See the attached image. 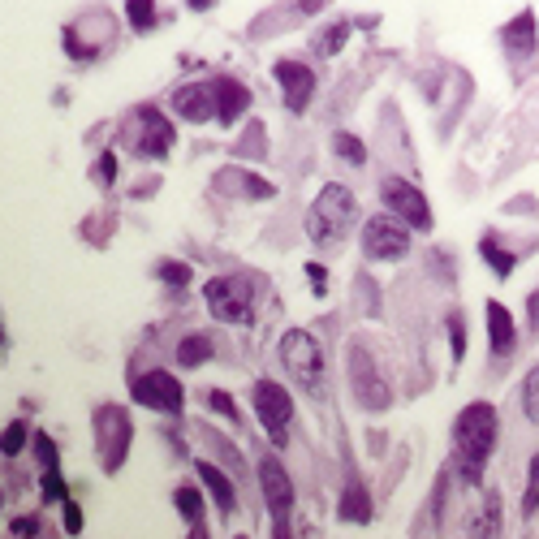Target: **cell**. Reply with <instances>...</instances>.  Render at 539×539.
<instances>
[{"instance_id":"obj_8","label":"cell","mask_w":539,"mask_h":539,"mask_svg":"<svg viewBox=\"0 0 539 539\" xmlns=\"http://www.w3.org/2000/svg\"><path fill=\"white\" fill-rule=\"evenodd\" d=\"M259 483H264V501H268V514H272V531L285 535L289 531V509H294V488H289V475L276 458L259 462Z\"/></svg>"},{"instance_id":"obj_6","label":"cell","mask_w":539,"mask_h":539,"mask_svg":"<svg viewBox=\"0 0 539 539\" xmlns=\"http://www.w3.org/2000/svg\"><path fill=\"white\" fill-rule=\"evenodd\" d=\"M255 410H259V423H264V432L276 449L289 440V419H294V402H289V393L281 384L272 380H259L255 384Z\"/></svg>"},{"instance_id":"obj_26","label":"cell","mask_w":539,"mask_h":539,"mask_svg":"<svg viewBox=\"0 0 539 539\" xmlns=\"http://www.w3.org/2000/svg\"><path fill=\"white\" fill-rule=\"evenodd\" d=\"M156 276H160V281H169L173 289H182V285L190 281V268H186V264H177V259H160V264H156Z\"/></svg>"},{"instance_id":"obj_22","label":"cell","mask_w":539,"mask_h":539,"mask_svg":"<svg viewBox=\"0 0 539 539\" xmlns=\"http://www.w3.org/2000/svg\"><path fill=\"white\" fill-rule=\"evenodd\" d=\"M126 9H130V26L138 35H147L156 26V0H126Z\"/></svg>"},{"instance_id":"obj_35","label":"cell","mask_w":539,"mask_h":539,"mask_svg":"<svg viewBox=\"0 0 539 539\" xmlns=\"http://www.w3.org/2000/svg\"><path fill=\"white\" fill-rule=\"evenodd\" d=\"M95 177H100V182H108V177H117V160H113V151H108V156L100 160V169H95Z\"/></svg>"},{"instance_id":"obj_39","label":"cell","mask_w":539,"mask_h":539,"mask_svg":"<svg viewBox=\"0 0 539 539\" xmlns=\"http://www.w3.org/2000/svg\"><path fill=\"white\" fill-rule=\"evenodd\" d=\"M207 5H212V0H190V9H207Z\"/></svg>"},{"instance_id":"obj_31","label":"cell","mask_w":539,"mask_h":539,"mask_svg":"<svg viewBox=\"0 0 539 539\" xmlns=\"http://www.w3.org/2000/svg\"><path fill=\"white\" fill-rule=\"evenodd\" d=\"M35 453H39V462H44V471L61 466V458H57V440H52V436H39V440H35Z\"/></svg>"},{"instance_id":"obj_5","label":"cell","mask_w":539,"mask_h":539,"mask_svg":"<svg viewBox=\"0 0 539 539\" xmlns=\"http://www.w3.org/2000/svg\"><path fill=\"white\" fill-rule=\"evenodd\" d=\"M130 414L121 406H104L100 414H95V445H100V462L104 471H121V462H126L130 453Z\"/></svg>"},{"instance_id":"obj_2","label":"cell","mask_w":539,"mask_h":539,"mask_svg":"<svg viewBox=\"0 0 539 539\" xmlns=\"http://www.w3.org/2000/svg\"><path fill=\"white\" fill-rule=\"evenodd\" d=\"M354 220H358V199L345 186L333 182V186H324L320 199L311 203V212H307V238L315 246H337L345 233L354 229Z\"/></svg>"},{"instance_id":"obj_3","label":"cell","mask_w":539,"mask_h":539,"mask_svg":"<svg viewBox=\"0 0 539 539\" xmlns=\"http://www.w3.org/2000/svg\"><path fill=\"white\" fill-rule=\"evenodd\" d=\"M281 363L289 367V376H294L302 389L324 397L328 393V371H324V350L315 345L311 333H302V328H294V333L281 337Z\"/></svg>"},{"instance_id":"obj_36","label":"cell","mask_w":539,"mask_h":539,"mask_svg":"<svg viewBox=\"0 0 539 539\" xmlns=\"http://www.w3.org/2000/svg\"><path fill=\"white\" fill-rule=\"evenodd\" d=\"M9 531H13V535H35V531H39V522H35V518H18Z\"/></svg>"},{"instance_id":"obj_25","label":"cell","mask_w":539,"mask_h":539,"mask_svg":"<svg viewBox=\"0 0 539 539\" xmlns=\"http://www.w3.org/2000/svg\"><path fill=\"white\" fill-rule=\"evenodd\" d=\"M522 410H527L531 423H539V367L527 376V384H522Z\"/></svg>"},{"instance_id":"obj_16","label":"cell","mask_w":539,"mask_h":539,"mask_svg":"<svg viewBox=\"0 0 539 539\" xmlns=\"http://www.w3.org/2000/svg\"><path fill=\"white\" fill-rule=\"evenodd\" d=\"M501 44H505V52L509 57H531L535 52V13L527 9V13H518L514 22H505L501 26Z\"/></svg>"},{"instance_id":"obj_34","label":"cell","mask_w":539,"mask_h":539,"mask_svg":"<svg viewBox=\"0 0 539 539\" xmlns=\"http://www.w3.org/2000/svg\"><path fill=\"white\" fill-rule=\"evenodd\" d=\"M65 531H69V535H78V531H82V514H78V505H74V501H65Z\"/></svg>"},{"instance_id":"obj_19","label":"cell","mask_w":539,"mask_h":539,"mask_svg":"<svg viewBox=\"0 0 539 539\" xmlns=\"http://www.w3.org/2000/svg\"><path fill=\"white\" fill-rule=\"evenodd\" d=\"M199 479L207 483V492L216 496V505L225 509V514H233V505H238V496H233V483H229L225 475H220L212 462H199Z\"/></svg>"},{"instance_id":"obj_18","label":"cell","mask_w":539,"mask_h":539,"mask_svg":"<svg viewBox=\"0 0 539 539\" xmlns=\"http://www.w3.org/2000/svg\"><path fill=\"white\" fill-rule=\"evenodd\" d=\"M341 522H354V527H363V522H371V501H367V492H363V483H350L341 496Z\"/></svg>"},{"instance_id":"obj_27","label":"cell","mask_w":539,"mask_h":539,"mask_svg":"<svg viewBox=\"0 0 539 539\" xmlns=\"http://www.w3.org/2000/svg\"><path fill=\"white\" fill-rule=\"evenodd\" d=\"M449 350H453V358L462 363V354H466V324H462V311H449Z\"/></svg>"},{"instance_id":"obj_38","label":"cell","mask_w":539,"mask_h":539,"mask_svg":"<svg viewBox=\"0 0 539 539\" xmlns=\"http://www.w3.org/2000/svg\"><path fill=\"white\" fill-rule=\"evenodd\" d=\"M527 311H531V320H535V324H539V289H535V294H531V298H527Z\"/></svg>"},{"instance_id":"obj_9","label":"cell","mask_w":539,"mask_h":539,"mask_svg":"<svg viewBox=\"0 0 539 539\" xmlns=\"http://www.w3.org/2000/svg\"><path fill=\"white\" fill-rule=\"evenodd\" d=\"M134 402L147 406V410L177 414V410H182V402H186V389L169 376V371H147V376L134 380Z\"/></svg>"},{"instance_id":"obj_12","label":"cell","mask_w":539,"mask_h":539,"mask_svg":"<svg viewBox=\"0 0 539 539\" xmlns=\"http://www.w3.org/2000/svg\"><path fill=\"white\" fill-rule=\"evenodd\" d=\"M169 147H173V126L156 113V108H138L134 113V151L138 156H151V160H164Z\"/></svg>"},{"instance_id":"obj_15","label":"cell","mask_w":539,"mask_h":539,"mask_svg":"<svg viewBox=\"0 0 539 539\" xmlns=\"http://www.w3.org/2000/svg\"><path fill=\"white\" fill-rule=\"evenodd\" d=\"M246 104H251V91H246L238 78H216V117H220V126H233V121L246 113Z\"/></svg>"},{"instance_id":"obj_10","label":"cell","mask_w":539,"mask_h":539,"mask_svg":"<svg viewBox=\"0 0 539 539\" xmlns=\"http://www.w3.org/2000/svg\"><path fill=\"white\" fill-rule=\"evenodd\" d=\"M350 380L358 389V402H363L367 410L389 406V384L380 380V371H376V363H371V354L363 350V345H350Z\"/></svg>"},{"instance_id":"obj_29","label":"cell","mask_w":539,"mask_h":539,"mask_svg":"<svg viewBox=\"0 0 539 539\" xmlns=\"http://www.w3.org/2000/svg\"><path fill=\"white\" fill-rule=\"evenodd\" d=\"M535 509H539V453L531 458V483H527V496H522V514L531 518Z\"/></svg>"},{"instance_id":"obj_17","label":"cell","mask_w":539,"mask_h":539,"mask_svg":"<svg viewBox=\"0 0 539 539\" xmlns=\"http://www.w3.org/2000/svg\"><path fill=\"white\" fill-rule=\"evenodd\" d=\"M488 337H492V354L505 358L514 350V320H509V311L501 302H488Z\"/></svg>"},{"instance_id":"obj_24","label":"cell","mask_w":539,"mask_h":539,"mask_svg":"<svg viewBox=\"0 0 539 539\" xmlns=\"http://www.w3.org/2000/svg\"><path fill=\"white\" fill-rule=\"evenodd\" d=\"M333 151H337L345 164H363V160H367V151H363V143H358L354 134H337V138H333Z\"/></svg>"},{"instance_id":"obj_11","label":"cell","mask_w":539,"mask_h":539,"mask_svg":"<svg viewBox=\"0 0 539 539\" xmlns=\"http://www.w3.org/2000/svg\"><path fill=\"white\" fill-rule=\"evenodd\" d=\"M363 251H367V259H402L410 251V233L397 220L376 216L363 229Z\"/></svg>"},{"instance_id":"obj_23","label":"cell","mask_w":539,"mask_h":539,"mask_svg":"<svg viewBox=\"0 0 539 539\" xmlns=\"http://www.w3.org/2000/svg\"><path fill=\"white\" fill-rule=\"evenodd\" d=\"M345 35H350V22H337V26H328V31H324L320 39H315V52H320V57H333V52H341Z\"/></svg>"},{"instance_id":"obj_30","label":"cell","mask_w":539,"mask_h":539,"mask_svg":"<svg viewBox=\"0 0 539 539\" xmlns=\"http://www.w3.org/2000/svg\"><path fill=\"white\" fill-rule=\"evenodd\" d=\"M22 440H26V427H22V423H9L5 436H0V449H5V458H13V453L22 449Z\"/></svg>"},{"instance_id":"obj_33","label":"cell","mask_w":539,"mask_h":539,"mask_svg":"<svg viewBox=\"0 0 539 539\" xmlns=\"http://www.w3.org/2000/svg\"><path fill=\"white\" fill-rule=\"evenodd\" d=\"M207 406L220 410V414H225V419H238V406H233V397H229V393H220V389L207 393Z\"/></svg>"},{"instance_id":"obj_37","label":"cell","mask_w":539,"mask_h":539,"mask_svg":"<svg viewBox=\"0 0 539 539\" xmlns=\"http://www.w3.org/2000/svg\"><path fill=\"white\" fill-rule=\"evenodd\" d=\"M307 276L315 281V294H324V281H328V272H324L320 264H311V268H307Z\"/></svg>"},{"instance_id":"obj_13","label":"cell","mask_w":539,"mask_h":539,"mask_svg":"<svg viewBox=\"0 0 539 539\" xmlns=\"http://www.w3.org/2000/svg\"><path fill=\"white\" fill-rule=\"evenodd\" d=\"M276 82H281V95H285V108L289 113H302L315 95V74L302 61H281L276 65Z\"/></svg>"},{"instance_id":"obj_1","label":"cell","mask_w":539,"mask_h":539,"mask_svg":"<svg viewBox=\"0 0 539 539\" xmlns=\"http://www.w3.org/2000/svg\"><path fill=\"white\" fill-rule=\"evenodd\" d=\"M496 410L488 402H471L458 423H453V462H458V475L466 483L483 479V466H488L492 449H496Z\"/></svg>"},{"instance_id":"obj_4","label":"cell","mask_w":539,"mask_h":539,"mask_svg":"<svg viewBox=\"0 0 539 539\" xmlns=\"http://www.w3.org/2000/svg\"><path fill=\"white\" fill-rule=\"evenodd\" d=\"M207 307L216 311V320L251 324L255 285L246 281V276H216V281H207Z\"/></svg>"},{"instance_id":"obj_28","label":"cell","mask_w":539,"mask_h":539,"mask_svg":"<svg viewBox=\"0 0 539 539\" xmlns=\"http://www.w3.org/2000/svg\"><path fill=\"white\" fill-rule=\"evenodd\" d=\"M173 501H177V509H182V514L190 518V527H195V522H199V509H203L199 492H195V488H177V496H173Z\"/></svg>"},{"instance_id":"obj_32","label":"cell","mask_w":539,"mask_h":539,"mask_svg":"<svg viewBox=\"0 0 539 539\" xmlns=\"http://www.w3.org/2000/svg\"><path fill=\"white\" fill-rule=\"evenodd\" d=\"M44 501H65V483H61L57 466H52V471H44Z\"/></svg>"},{"instance_id":"obj_21","label":"cell","mask_w":539,"mask_h":539,"mask_svg":"<svg viewBox=\"0 0 539 539\" xmlns=\"http://www.w3.org/2000/svg\"><path fill=\"white\" fill-rule=\"evenodd\" d=\"M207 354H212V341H207L203 333L186 337L182 345H177V358H182V367H203V363H207Z\"/></svg>"},{"instance_id":"obj_20","label":"cell","mask_w":539,"mask_h":539,"mask_svg":"<svg viewBox=\"0 0 539 539\" xmlns=\"http://www.w3.org/2000/svg\"><path fill=\"white\" fill-rule=\"evenodd\" d=\"M483 259H488V264L496 268V276H509V272H514V264H518V259L501 246V238H496V233H488V238H483Z\"/></svg>"},{"instance_id":"obj_7","label":"cell","mask_w":539,"mask_h":539,"mask_svg":"<svg viewBox=\"0 0 539 539\" xmlns=\"http://www.w3.org/2000/svg\"><path fill=\"white\" fill-rule=\"evenodd\" d=\"M380 199H384V207H389L393 216H402L406 225H414V229H432V207H427V199L414 190L406 177H384V186H380Z\"/></svg>"},{"instance_id":"obj_14","label":"cell","mask_w":539,"mask_h":539,"mask_svg":"<svg viewBox=\"0 0 539 539\" xmlns=\"http://www.w3.org/2000/svg\"><path fill=\"white\" fill-rule=\"evenodd\" d=\"M173 108L186 121H207L216 117V82H190V87H177Z\"/></svg>"}]
</instances>
